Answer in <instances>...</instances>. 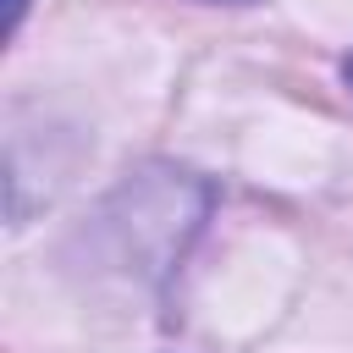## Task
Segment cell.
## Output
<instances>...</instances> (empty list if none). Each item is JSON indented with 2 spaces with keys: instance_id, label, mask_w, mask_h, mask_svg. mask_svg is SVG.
Wrapping results in <instances>:
<instances>
[{
  "instance_id": "obj_1",
  "label": "cell",
  "mask_w": 353,
  "mask_h": 353,
  "mask_svg": "<svg viewBox=\"0 0 353 353\" xmlns=\"http://www.w3.org/2000/svg\"><path fill=\"white\" fill-rule=\"evenodd\" d=\"M22 6H28V0H6V33H17V22H22Z\"/></svg>"
},
{
  "instance_id": "obj_2",
  "label": "cell",
  "mask_w": 353,
  "mask_h": 353,
  "mask_svg": "<svg viewBox=\"0 0 353 353\" xmlns=\"http://www.w3.org/2000/svg\"><path fill=\"white\" fill-rule=\"evenodd\" d=\"M342 83H347V88H353V55H347V61H342Z\"/></svg>"
},
{
  "instance_id": "obj_3",
  "label": "cell",
  "mask_w": 353,
  "mask_h": 353,
  "mask_svg": "<svg viewBox=\"0 0 353 353\" xmlns=\"http://www.w3.org/2000/svg\"><path fill=\"white\" fill-rule=\"evenodd\" d=\"M226 6H254V0H226Z\"/></svg>"
}]
</instances>
